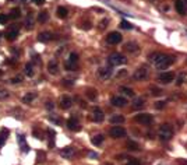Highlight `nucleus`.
I'll return each mask as SVG.
<instances>
[{"label": "nucleus", "mask_w": 187, "mask_h": 165, "mask_svg": "<svg viewBox=\"0 0 187 165\" xmlns=\"http://www.w3.org/2000/svg\"><path fill=\"white\" fill-rule=\"evenodd\" d=\"M148 59L151 62L155 63V67L158 70H165L175 62V58L170 55H165V53H152L151 56H148Z\"/></svg>", "instance_id": "1"}, {"label": "nucleus", "mask_w": 187, "mask_h": 165, "mask_svg": "<svg viewBox=\"0 0 187 165\" xmlns=\"http://www.w3.org/2000/svg\"><path fill=\"white\" fill-rule=\"evenodd\" d=\"M158 137L161 141H169L170 139L173 137V129L169 123H165L159 127V133H158Z\"/></svg>", "instance_id": "2"}, {"label": "nucleus", "mask_w": 187, "mask_h": 165, "mask_svg": "<svg viewBox=\"0 0 187 165\" xmlns=\"http://www.w3.org/2000/svg\"><path fill=\"white\" fill-rule=\"evenodd\" d=\"M148 76H149V69H148L147 66H141L134 71L133 78L136 81H144L148 78Z\"/></svg>", "instance_id": "3"}, {"label": "nucleus", "mask_w": 187, "mask_h": 165, "mask_svg": "<svg viewBox=\"0 0 187 165\" xmlns=\"http://www.w3.org/2000/svg\"><path fill=\"white\" fill-rule=\"evenodd\" d=\"M77 63H78V55H77L76 52H73V53H70L68 60L64 64L66 70H68V71H74V70H77Z\"/></svg>", "instance_id": "4"}, {"label": "nucleus", "mask_w": 187, "mask_h": 165, "mask_svg": "<svg viewBox=\"0 0 187 165\" xmlns=\"http://www.w3.org/2000/svg\"><path fill=\"white\" fill-rule=\"evenodd\" d=\"M108 62L110 66H120V64H124V63H126V58H124L122 53H112L108 58Z\"/></svg>", "instance_id": "5"}, {"label": "nucleus", "mask_w": 187, "mask_h": 165, "mask_svg": "<svg viewBox=\"0 0 187 165\" xmlns=\"http://www.w3.org/2000/svg\"><path fill=\"white\" fill-rule=\"evenodd\" d=\"M18 34H20V27L11 25L10 28H7V31H6V34H4V37L7 38V41H15L18 37Z\"/></svg>", "instance_id": "6"}, {"label": "nucleus", "mask_w": 187, "mask_h": 165, "mask_svg": "<svg viewBox=\"0 0 187 165\" xmlns=\"http://www.w3.org/2000/svg\"><path fill=\"white\" fill-rule=\"evenodd\" d=\"M173 80H175V74L172 71H165V73H161L158 76V81L162 84H169Z\"/></svg>", "instance_id": "7"}, {"label": "nucleus", "mask_w": 187, "mask_h": 165, "mask_svg": "<svg viewBox=\"0 0 187 165\" xmlns=\"http://www.w3.org/2000/svg\"><path fill=\"white\" fill-rule=\"evenodd\" d=\"M109 134H110V137H113V139H122V137L126 136V130L123 127H120V126H113V127L110 129Z\"/></svg>", "instance_id": "8"}, {"label": "nucleus", "mask_w": 187, "mask_h": 165, "mask_svg": "<svg viewBox=\"0 0 187 165\" xmlns=\"http://www.w3.org/2000/svg\"><path fill=\"white\" fill-rule=\"evenodd\" d=\"M134 120L141 123V125H149V123H152L154 117H152V115H148V114H140L134 117Z\"/></svg>", "instance_id": "9"}, {"label": "nucleus", "mask_w": 187, "mask_h": 165, "mask_svg": "<svg viewBox=\"0 0 187 165\" xmlns=\"http://www.w3.org/2000/svg\"><path fill=\"white\" fill-rule=\"evenodd\" d=\"M106 41H108V44H110V45L120 44V42H122V35L115 31V32H110L108 37H106Z\"/></svg>", "instance_id": "10"}, {"label": "nucleus", "mask_w": 187, "mask_h": 165, "mask_svg": "<svg viewBox=\"0 0 187 165\" xmlns=\"http://www.w3.org/2000/svg\"><path fill=\"white\" fill-rule=\"evenodd\" d=\"M110 104L113 105V107H116V108H123L124 105L127 104V99L124 98V97H112V99H110Z\"/></svg>", "instance_id": "11"}, {"label": "nucleus", "mask_w": 187, "mask_h": 165, "mask_svg": "<svg viewBox=\"0 0 187 165\" xmlns=\"http://www.w3.org/2000/svg\"><path fill=\"white\" fill-rule=\"evenodd\" d=\"M123 49H124L127 53H137V52H140V46H138V44H137V42H134V41L127 42Z\"/></svg>", "instance_id": "12"}, {"label": "nucleus", "mask_w": 187, "mask_h": 165, "mask_svg": "<svg viewBox=\"0 0 187 165\" xmlns=\"http://www.w3.org/2000/svg\"><path fill=\"white\" fill-rule=\"evenodd\" d=\"M59 105H60L61 109H68V108H71V105H73V99L70 98L68 95H63L60 98V102H59Z\"/></svg>", "instance_id": "13"}, {"label": "nucleus", "mask_w": 187, "mask_h": 165, "mask_svg": "<svg viewBox=\"0 0 187 165\" xmlns=\"http://www.w3.org/2000/svg\"><path fill=\"white\" fill-rule=\"evenodd\" d=\"M67 127L71 130V132H78L80 129H81V126H80V122L77 120L76 117H70L67 120Z\"/></svg>", "instance_id": "14"}, {"label": "nucleus", "mask_w": 187, "mask_h": 165, "mask_svg": "<svg viewBox=\"0 0 187 165\" xmlns=\"http://www.w3.org/2000/svg\"><path fill=\"white\" fill-rule=\"evenodd\" d=\"M103 117H105V115H103V112H102L99 108H94V111H92V120L94 122L99 123V122L103 120Z\"/></svg>", "instance_id": "15"}, {"label": "nucleus", "mask_w": 187, "mask_h": 165, "mask_svg": "<svg viewBox=\"0 0 187 165\" xmlns=\"http://www.w3.org/2000/svg\"><path fill=\"white\" fill-rule=\"evenodd\" d=\"M74 154H76V150H74L73 147H64V148H61V151H60V155L63 158H71Z\"/></svg>", "instance_id": "16"}, {"label": "nucleus", "mask_w": 187, "mask_h": 165, "mask_svg": "<svg viewBox=\"0 0 187 165\" xmlns=\"http://www.w3.org/2000/svg\"><path fill=\"white\" fill-rule=\"evenodd\" d=\"M54 39V35L52 32H48V31H45V32H41L39 35H38V41H41V42H49V41Z\"/></svg>", "instance_id": "17"}, {"label": "nucleus", "mask_w": 187, "mask_h": 165, "mask_svg": "<svg viewBox=\"0 0 187 165\" xmlns=\"http://www.w3.org/2000/svg\"><path fill=\"white\" fill-rule=\"evenodd\" d=\"M48 71H49L51 74H57L59 73V64L54 59L48 63Z\"/></svg>", "instance_id": "18"}, {"label": "nucleus", "mask_w": 187, "mask_h": 165, "mask_svg": "<svg viewBox=\"0 0 187 165\" xmlns=\"http://www.w3.org/2000/svg\"><path fill=\"white\" fill-rule=\"evenodd\" d=\"M112 76V69L110 67H101L99 69V77L103 78V80H108V78H110Z\"/></svg>", "instance_id": "19"}, {"label": "nucleus", "mask_w": 187, "mask_h": 165, "mask_svg": "<svg viewBox=\"0 0 187 165\" xmlns=\"http://www.w3.org/2000/svg\"><path fill=\"white\" fill-rule=\"evenodd\" d=\"M34 27V13L32 11H28V14L25 17V28L31 29Z\"/></svg>", "instance_id": "20"}, {"label": "nucleus", "mask_w": 187, "mask_h": 165, "mask_svg": "<svg viewBox=\"0 0 187 165\" xmlns=\"http://www.w3.org/2000/svg\"><path fill=\"white\" fill-rule=\"evenodd\" d=\"M175 6H176V10L177 13H179L180 15H186V7H184V3L183 0H176V3H175Z\"/></svg>", "instance_id": "21"}, {"label": "nucleus", "mask_w": 187, "mask_h": 165, "mask_svg": "<svg viewBox=\"0 0 187 165\" xmlns=\"http://www.w3.org/2000/svg\"><path fill=\"white\" fill-rule=\"evenodd\" d=\"M18 143H20V147H21V150H24V153H28L29 151V147L25 141V137L22 136V134H18Z\"/></svg>", "instance_id": "22"}, {"label": "nucleus", "mask_w": 187, "mask_h": 165, "mask_svg": "<svg viewBox=\"0 0 187 165\" xmlns=\"http://www.w3.org/2000/svg\"><path fill=\"white\" fill-rule=\"evenodd\" d=\"M35 98H36V92H28V94H25V95L22 97V102L31 104Z\"/></svg>", "instance_id": "23"}, {"label": "nucleus", "mask_w": 187, "mask_h": 165, "mask_svg": "<svg viewBox=\"0 0 187 165\" xmlns=\"http://www.w3.org/2000/svg\"><path fill=\"white\" fill-rule=\"evenodd\" d=\"M144 108V99L143 98H136L133 101V109H143Z\"/></svg>", "instance_id": "24"}, {"label": "nucleus", "mask_w": 187, "mask_h": 165, "mask_svg": "<svg viewBox=\"0 0 187 165\" xmlns=\"http://www.w3.org/2000/svg\"><path fill=\"white\" fill-rule=\"evenodd\" d=\"M34 74H35L34 64L32 63H27L25 64V76H28V77H34Z\"/></svg>", "instance_id": "25"}, {"label": "nucleus", "mask_w": 187, "mask_h": 165, "mask_svg": "<svg viewBox=\"0 0 187 165\" xmlns=\"http://www.w3.org/2000/svg\"><path fill=\"white\" fill-rule=\"evenodd\" d=\"M20 15H21V10H20L18 7H15V8H11L8 17H10V18H13V20H17V18H20Z\"/></svg>", "instance_id": "26"}, {"label": "nucleus", "mask_w": 187, "mask_h": 165, "mask_svg": "<svg viewBox=\"0 0 187 165\" xmlns=\"http://www.w3.org/2000/svg\"><path fill=\"white\" fill-rule=\"evenodd\" d=\"M48 20H49V14H48V11H41L39 14H38V21H39L41 24L46 22Z\"/></svg>", "instance_id": "27"}, {"label": "nucleus", "mask_w": 187, "mask_h": 165, "mask_svg": "<svg viewBox=\"0 0 187 165\" xmlns=\"http://www.w3.org/2000/svg\"><path fill=\"white\" fill-rule=\"evenodd\" d=\"M103 139L105 137L102 136V134H97V136H94L92 139H91V141H92L94 146H101L102 141H103Z\"/></svg>", "instance_id": "28"}, {"label": "nucleus", "mask_w": 187, "mask_h": 165, "mask_svg": "<svg viewBox=\"0 0 187 165\" xmlns=\"http://www.w3.org/2000/svg\"><path fill=\"white\" fill-rule=\"evenodd\" d=\"M126 147L129 148V150H131V151L140 150V146H138V143H136V141H131V140H129V141L126 143Z\"/></svg>", "instance_id": "29"}, {"label": "nucleus", "mask_w": 187, "mask_h": 165, "mask_svg": "<svg viewBox=\"0 0 187 165\" xmlns=\"http://www.w3.org/2000/svg\"><path fill=\"white\" fill-rule=\"evenodd\" d=\"M7 136H8V130H7V129H3V130L0 132V146H3V144L6 143Z\"/></svg>", "instance_id": "30"}, {"label": "nucleus", "mask_w": 187, "mask_h": 165, "mask_svg": "<svg viewBox=\"0 0 187 165\" xmlns=\"http://www.w3.org/2000/svg\"><path fill=\"white\" fill-rule=\"evenodd\" d=\"M120 92H122L123 95L134 97V91L131 90V88H129V87H120Z\"/></svg>", "instance_id": "31"}, {"label": "nucleus", "mask_w": 187, "mask_h": 165, "mask_svg": "<svg viewBox=\"0 0 187 165\" xmlns=\"http://www.w3.org/2000/svg\"><path fill=\"white\" fill-rule=\"evenodd\" d=\"M124 122V117L122 116V115H113V116L110 117V123H123Z\"/></svg>", "instance_id": "32"}, {"label": "nucleus", "mask_w": 187, "mask_h": 165, "mask_svg": "<svg viewBox=\"0 0 187 165\" xmlns=\"http://www.w3.org/2000/svg\"><path fill=\"white\" fill-rule=\"evenodd\" d=\"M67 14H68V11H67V8L66 7H59L57 8V17L59 18H66Z\"/></svg>", "instance_id": "33"}, {"label": "nucleus", "mask_w": 187, "mask_h": 165, "mask_svg": "<svg viewBox=\"0 0 187 165\" xmlns=\"http://www.w3.org/2000/svg\"><path fill=\"white\" fill-rule=\"evenodd\" d=\"M87 97H88L91 101H95V99H97V97H98V94H97V91H95V90H88V91H87Z\"/></svg>", "instance_id": "34"}, {"label": "nucleus", "mask_w": 187, "mask_h": 165, "mask_svg": "<svg viewBox=\"0 0 187 165\" xmlns=\"http://www.w3.org/2000/svg\"><path fill=\"white\" fill-rule=\"evenodd\" d=\"M8 97H10V92H8L6 88L0 87V99H6V98H8Z\"/></svg>", "instance_id": "35"}, {"label": "nucleus", "mask_w": 187, "mask_h": 165, "mask_svg": "<svg viewBox=\"0 0 187 165\" xmlns=\"http://www.w3.org/2000/svg\"><path fill=\"white\" fill-rule=\"evenodd\" d=\"M120 27H122V28H124V29H131V28H133V25H131L129 21H126V20H123V21L120 22Z\"/></svg>", "instance_id": "36"}, {"label": "nucleus", "mask_w": 187, "mask_h": 165, "mask_svg": "<svg viewBox=\"0 0 187 165\" xmlns=\"http://www.w3.org/2000/svg\"><path fill=\"white\" fill-rule=\"evenodd\" d=\"M22 81V76H17V77H13L8 80V83H11V84H18V83H21Z\"/></svg>", "instance_id": "37"}, {"label": "nucleus", "mask_w": 187, "mask_h": 165, "mask_svg": "<svg viewBox=\"0 0 187 165\" xmlns=\"http://www.w3.org/2000/svg\"><path fill=\"white\" fill-rule=\"evenodd\" d=\"M126 165H140V161H138L137 158H127Z\"/></svg>", "instance_id": "38"}, {"label": "nucleus", "mask_w": 187, "mask_h": 165, "mask_svg": "<svg viewBox=\"0 0 187 165\" xmlns=\"http://www.w3.org/2000/svg\"><path fill=\"white\" fill-rule=\"evenodd\" d=\"M165 105H166L165 101H158V102H155V108H156V109H163Z\"/></svg>", "instance_id": "39"}, {"label": "nucleus", "mask_w": 187, "mask_h": 165, "mask_svg": "<svg viewBox=\"0 0 187 165\" xmlns=\"http://www.w3.org/2000/svg\"><path fill=\"white\" fill-rule=\"evenodd\" d=\"M8 21V15L7 14H0V24H6Z\"/></svg>", "instance_id": "40"}, {"label": "nucleus", "mask_w": 187, "mask_h": 165, "mask_svg": "<svg viewBox=\"0 0 187 165\" xmlns=\"http://www.w3.org/2000/svg\"><path fill=\"white\" fill-rule=\"evenodd\" d=\"M151 94H152V95H161V94H162V90L152 87V88H151Z\"/></svg>", "instance_id": "41"}, {"label": "nucleus", "mask_w": 187, "mask_h": 165, "mask_svg": "<svg viewBox=\"0 0 187 165\" xmlns=\"http://www.w3.org/2000/svg\"><path fill=\"white\" fill-rule=\"evenodd\" d=\"M184 80H186V76H184V74H180L179 78H177V85H182L184 83Z\"/></svg>", "instance_id": "42"}, {"label": "nucleus", "mask_w": 187, "mask_h": 165, "mask_svg": "<svg viewBox=\"0 0 187 165\" xmlns=\"http://www.w3.org/2000/svg\"><path fill=\"white\" fill-rule=\"evenodd\" d=\"M49 119H51V120H52V122H53V123H56V125H60V123H61V120H60V119H59V117H54V116H51V117H49Z\"/></svg>", "instance_id": "43"}, {"label": "nucleus", "mask_w": 187, "mask_h": 165, "mask_svg": "<svg viewBox=\"0 0 187 165\" xmlns=\"http://www.w3.org/2000/svg\"><path fill=\"white\" fill-rule=\"evenodd\" d=\"M106 27H108V20H103V21H101V25H99V28L103 29V28H106Z\"/></svg>", "instance_id": "44"}, {"label": "nucleus", "mask_w": 187, "mask_h": 165, "mask_svg": "<svg viewBox=\"0 0 187 165\" xmlns=\"http://www.w3.org/2000/svg\"><path fill=\"white\" fill-rule=\"evenodd\" d=\"M32 2H34L35 4H38V6H42V4L45 3V0H32Z\"/></svg>", "instance_id": "45"}, {"label": "nucleus", "mask_w": 187, "mask_h": 165, "mask_svg": "<svg viewBox=\"0 0 187 165\" xmlns=\"http://www.w3.org/2000/svg\"><path fill=\"white\" fill-rule=\"evenodd\" d=\"M63 81H64V83H63L64 85H73V84H74V83H73V80H63Z\"/></svg>", "instance_id": "46"}, {"label": "nucleus", "mask_w": 187, "mask_h": 165, "mask_svg": "<svg viewBox=\"0 0 187 165\" xmlns=\"http://www.w3.org/2000/svg\"><path fill=\"white\" fill-rule=\"evenodd\" d=\"M32 133H34V134H35V136H36V137H38V139H42V134H41V133H39V132H38V130H34V132H32Z\"/></svg>", "instance_id": "47"}, {"label": "nucleus", "mask_w": 187, "mask_h": 165, "mask_svg": "<svg viewBox=\"0 0 187 165\" xmlns=\"http://www.w3.org/2000/svg\"><path fill=\"white\" fill-rule=\"evenodd\" d=\"M46 108H48V109H53V104H52V102H46Z\"/></svg>", "instance_id": "48"}, {"label": "nucleus", "mask_w": 187, "mask_h": 165, "mask_svg": "<svg viewBox=\"0 0 187 165\" xmlns=\"http://www.w3.org/2000/svg\"><path fill=\"white\" fill-rule=\"evenodd\" d=\"M183 3H184V7H186V10H187V0H183Z\"/></svg>", "instance_id": "49"}, {"label": "nucleus", "mask_w": 187, "mask_h": 165, "mask_svg": "<svg viewBox=\"0 0 187 165\" xmlns=\"http://www.w3.org/2000/svg\"><path fill=\"white\" fill-rule=\"evenodd\" d=\"M2 37H3V34H2V32H0V39H2Z\"/></svg>", "instance_id": "50"}, {"label": "nucleus", "mask_w": 187, "mask_h": 165, "mask_svg": "<svg viewBox=\"0 0 187 165\" xmlns=\"http://www.w3.org/2000/svg\"><path fill=\"white\" fill-rule=\"evenodd\" d=\"M106 165H110V164H106Z\"/></svg>", "instance_id": "51"}, {"label": "nucleus", "mask_w": 187, "mask_h": 165, "mask_svg": "<svg viewBox=\"0 0 187 165\" xmlns=\"http://www.w3.org/2000/svg\"><path fill=\"white\" fill-rule=\"evenodd\" d=\"M152 2H154V0H152Z\"/></svg>", "instance_id": "52"}]
</instances>
